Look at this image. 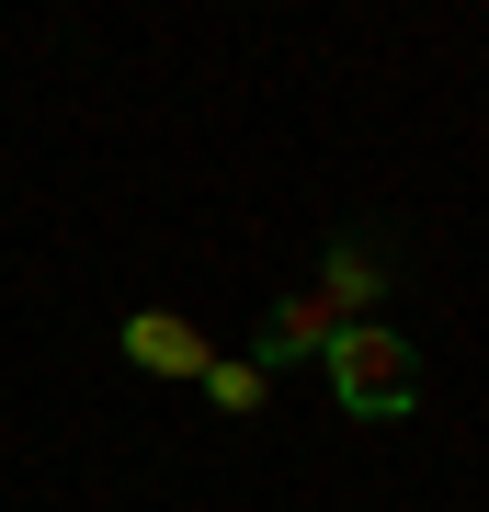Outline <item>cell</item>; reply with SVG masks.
Returning <instances> with one entry per match:
<instances>
[{
	"label": "cell",
	"instance_id": "2",
	"mask_svg": "<svg viewBox=\"0 0 489 512\" xmlns=\"http://www.w3.org/2000/svg\"><path fill=\"white\" fill-rule=\"evenodd\" d=\"M342 308H330V285L308 274V285H296V296H273V319H262V342H251V365H308V353H330V342H342Z\"/></svg>",
	"mask_w": 489,
	"mask_h": 512
},
{
	"label": "cell",
	"instance_id": "1",
	"mask_svg": "<svg viewBox=\"0 0 489 512\" xmlns=\"http://www.w3.org/2000/svg\"><path fill=\"white\" fill-rule=\"evenodd\" d=\"M319 365H330V399H342L353 421H399V410H421V353L399 342V330H376V319H353Z\"/></svg>",
	"mask_w": 489,
	"mask_h": 512
},
{
	"label": "cell",
	"instance_id": "5",
	"mask_svg": "<svg viewBox=\"0 0 489 512\" xmlns=\"http://www.w3.org/2000/svg\"><path fill=\"white\" fill-rule=\"evenodd\" d=\"M194 387H205V399H217L228 421H251V410H262V387H273V376H262V365H205Z\"/></svg>",
	"mask_w": 489,
	"mask_h": 512
},
{
	"label": "cell",
	"instance_id": "3",
	"mask_svg": "<svg viewBox=\"0 0 489 512\" xmlns=\"http://www.w3.org/2000/svg\"><path fill=\"white\" fill-rule=\"evenodd\" d=\"M319 285H330V308H342V319H364L387 285H399V251H387L376 228H342V239L319 251Z\"/></svg>",
	"mask_w": 489,
	"mask_h": 512
},
{
	"label": "cell",
	"instance_id": "4",
	"mask_svg": "<svg viewBox=\"0 0 489 512\" xmlns=\"http://www.w3.org/2000/svg\"><path fill=\"white\" fill-rule=\"evenodd\" d=\"M114 353H126L137 376H205L217 353H205V330L182 319V308H137L126 330H114Z\"/></svg>",
	"mask_w": 489,
	"mask_h": 512
}]
</instances>
